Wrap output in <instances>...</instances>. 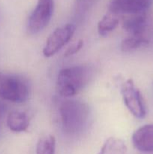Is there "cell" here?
Returning <instances> with one entry per match:
<instances>
[{
    "label": "cell",
    "mask_w": 153,
    "mask_h": 154,
    "mask_svg": "<svg viewBox=\"0 0 153 154\" xmlns=\"http://www.w3.org/2000/svg\"><path fill=\"white\" fill-rule=\"evenodd\" d=\"M7 125L14 132H25L29 126V118L25 112L12 111L8 116Z\"/></svg>",
    "instance_id": "30bf717a"
},
{
    "label": "cell",
    "mask_w": 153,
    "mask_h": 154,
    "mask_svg": "<svg viewBox=\"0 0 153 154\" xmlns=\"http://www.w3.org/2000/svg\"><path fill=\"white\" fill-rule=\"evenodd\" d=\"M56 138L53 135H47L41 137L36 146L37 154H55Z\"/></svg>",
    "instance_id": "4fadbf2b"
},
{
    "label": "cell",
    "mask_w": 153,
    "mask_h": 154,
    "mask_svg": "<svg viewBox=\"0 0 153 154\" xmlns=\"http://www.w3.org/2000/svg\"><path fill=\"white\" fill-rule=\"evenodd\" d=\"M119 23V15L108 11L98 24V31L100 35L106 36L113 31Z\"/></svg>",
    "instance_id": "8fae6325"
},
{
    "label": "cell",
    "mask_w": 153,
    "mask_h": 154,
    "mask_svg": "<svg viewBox=\"0 0 153 154\" xmlns=\"http://www.w3.org/2000/svg\"><path fill=\"white\" fill-rule=\"evenodd\" d=\"M148 42L144 35H130L122 42L121 50L123 52H130L142 45H146Z\"/></svg>",
    "instance_id": "5bb4252c"
},
{
    "label": "cell",
    "mask_w": 153,
    "mask_h": 154,
    "mask_svg": "<svg viewBox=\"0 0 153 154\" xmlns=\"http://www.w3.org/2000/svg\"><path fill=\"white\" fill-rule=\"evenodd\" d=\"M153 0H110L109 11L118 15L137 14L146 13V11L152 5Z\"/></svg>",
    "instance_id": "52a82bcc"
},
{
    "label": "cell",
    "mask_w": 153,
    "mask_h": 154,
    "mask_svg": "<svg viewBox=\"0 0 153 154\" xmlns=\"http://www.w3.org/2000/svg\"><path fill=\"white\" fill-rule=\"evenodd\" d=\"M132 142L141 152H153V124H147L136 129L132 135Z\"/></svg>",
    "instance_id": "ba28073f"
},
{
    "label": "cell",
    "mask_w": 153,
    "mask_h": 154,
    "mask_svg": "<svg viewBox=\"0 0 153 154\" xmlns=\"http://www.w3.org/2000/svg\"><path fill=\"white\" fill-rule=\"evenodd\" d=\"M63 131L70 136L80 135L87 129L90 120V109L87 104L79 100H67L59 107Z\"/></svg>",
    "instance_id": "6da1fadb"
},
{
    "label": "cell",
    "mask_w": 153,
    "mask_h": 154,
    "mask_svg": "<svg viewBox=\"0 0 153 154\" xmlns=\"http://www.w3.org/2000/svg\"><path fill=\"white\" fill-rule=\"evenodd\" d=\"M29 96V87L24 78L0 72V97L15 103L24 102Z\"/></svg>",
    "instance_id": "3957f363"
},
{
    "label": "cell",
    "mask_w": 153,
    "mask_h": 154,
    "mask_svg": "<svg viewBox=\"0 0 153 154\" xmlns=\"http://www.w3.org/2000/svg\"><path fill=\"white\" fill-rule=\"evenodd\" d=\"M147 17L146 13L132 14L124 20L123 29L130 35H143L146 28Z\"/></svg>",
    "instance_id": "9c48e42d"
},
{
    "label": "cell",
    "mask_w": 153,
    "mask_h": 154,
    "mask_svg": "<svg viewBox=\"0 0 153 154\" xmlns=\"http://www.w3.org/2000/svg\"><path fill=\"white\" fill-rule=\"evenodd\" d=\"M84 42L82 40H79L77 42L74 43V45H72L70 48H68L67 51L64 53V57H70L72 55H74L75 54L79 52L81 50V48L83 47Z\"/></svg>",
    "instance_id": "2e32d148"
},
{
    "label": "cell",
    "mask_w": 153,
    "mask_h": 154,
    "mask_svg": "<svg viewBox=\"0 0 153 154\" xmlns=\"http://www.w3.org/2000/svg\"><path fill=\"white\" fill-rule=\"evenodd\" d=\"M6 111H7V107H6L5 104L0 101V119L2 118L3 116L5 114Z\"/></svg>",
    "instance_id": "e0dca14e"
},
{
    "label": "cell",
    "mask_w": 153,
    "mask_h": 154,
    "mask_svg": "<svg viewBox=\"0 0 153 154\" xmlns=\"http://www.w3.org/2000/svg\"><path fill=\"white\" fill-rule=\"evenodd\" d=\"M98 154H127V147L122 139L111 137L106 140Z\"/></svg>",
    "instance_id": "7c38bea8"
},
{
    "label": "cell",
    "mask_w": 153,
    "mask_h": 154,
    "mask_svg": "<svg viewBox=\"0 0 153 154\" xmlns=\"http://www.w3.org/2000/svg\"><path fill=\"white\" fill-rule=\"evenodd\" d=\"M76 30L74 24H66L52 32L48 37L43 49V54L46 57H51L60 51L73 37Z\"/></svg>",
    "instance_id": "8992f818"
},
{
    "label": "cell",
    "mask_w": 153,
    "mask_h": 154,
    "mask_svg": "<svg viewBox=\"0 0 153 154\" xmlns=\"http://www.w3.org/2000/svg\"><path fill=\"white\" fill-rule=\"evenodd\" d=\"M121 91L124 105L129 111L136 118H143L146 114L145 104L142 95L133 80H127L122 86Z\"/></svg>",
    "instance_id": "5b68a950"
},
{
    "label": "cell",
    "mask_w": 153,
    "mask_h": 154,
    "mask_svg": "<svg viewBox=\"0 0 153 154\" xmlns=\"http://www.w3.org/2000/svg\"><path fill=\"white\" fill-rule=\"evenodd\" d=\"M97 0H76L75 2V13L78 18L85 16L88 11L92 8Z\"/></svg>",
    "instance_id": "9a60e30c"
},
{
    "label": "cell",
    "mask_w": 153,
    "mask_h": 154,
    "mask_svg": "<svg viewBox=\"0 0 153 154\" xmlns=\"http://www.w3.org/2000/svg\"><path fill=\"white\" fill-rule=\"evenodd\" d=\"M94 69L88 65H81L62 69L57 77V90L62 96H74L88 84L93 77Z\"/></svg>",
    "instance_id": "7a4b0ae2"
},
{
    "label": "cell",
    "mask_w": 153,
    "mask_h": 154,
    "mask_svg": "<svg viewBox=\"0 0 153 154\" xmlns=\"http://www.w3.org/2000/svg\"><path fill=\"white\" fill-rule=\"evenodd\" d=\"M53 11V0H38L36 7L27 22L28 32L30 35H35L42 31L50 21Z\"/></svg>",
    "instance_id": "277c9868"
}]
</instances>
